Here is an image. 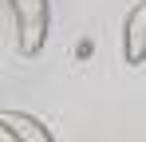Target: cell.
Listing matches in <instances>:
<instances>
[{
  "label": "cell",
  "mask_w": 146,
  "mask_h": 142,
  "mask_svg": "<svg viewBox=\"0 0 146 142\" xmlns=\"http://www.w3.org/2000/svg\"><path fill=\"white\" fill-rule=\"evenodd\" d=\"M0 130L16 134V142H55V138H51V130L40 122V118L20 115V111H4V115H0Z\"/></svg>",
  "instance_id": "3"
},
{
  "label": "cell",
  "mask_w": 146,
  "mask_h": 142,
  "mask_svg": "<svg viewBox=\"0 0 146 142\" xmlns=\"http://www.w3.org/2000/svg\"><path fill=\"white\" fill-rule=\"evenodd\" d=\"M122 59L130 67L146 63V0H138L122 20Z\"/></svg>",
  "instance_id": "2"
},
{
  "label": "cell",
  "mask_w": 146,
  "mask_h": 142,
  "mask_svg": "<svg viewBox=\"0 0 146 142\" xmlns=\"http://www.w3.org/2000/svg\"><path fill=\"white\" fill-rule=\"evenodd\" d=\"M12 20H16V44L20 55H40L48 44V24H51V4L48 0H8Z\"/></svg>",
  "instance_id": "1"
},
{
  "label": "cell",
  "mask_w": 146,
  "mask_h": 142,
  "mask_svg": "<svg viewBox=\"0 0 146 142\" xmlns=\"http://www.w3.org/2000/svg\"><path fill=\"white\" fill-rule=\"evenodd\" d=\"M0 138H4V142H16V134H8V130H0Z\"/></svg>",
  "instance_id": "4"
}]
</instances>
